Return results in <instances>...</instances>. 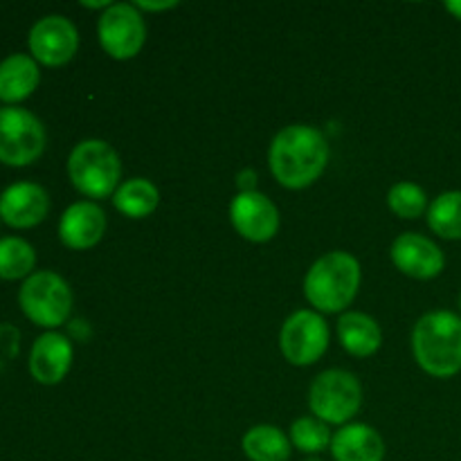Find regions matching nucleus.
Here are the masks:
<instances>
[{"mask_svg": "<svg viewBox=\"0 0 461 461\" xmlns=\"http://www.w3.org/2000/svg\"><path fill=\"white\" fill-rule=\"evenodd\" d=\"M268 160L279 185L286 189H304L313 185L327 169V138L313 126H286L275 135Z\"/></svg>", "mask_w": 461, "mask_h": 461, "instance_id": "1", "label": "nucleus"}, {"mask_svg": "<svg viewBox=\"0 0 461 461\" xmlns=\"http://www.w3.org/2000/svg\"><path fill=\"white\" fill-rule=\"evenodd\" d=\"M412 351L419 367L435 378L461 372V318L450 311H432L412 331Z\"/></svg>", "mask_w": 461, "mask_h": 461, "instance_id": "2", "label": "nucleus"}, {"mask_svg": "<svg viewBox=\"0 0 461 461\" xmlns=\"http://www.w3.org/2000/svg\"><path fill=\"white\" fill-rule=\"evenodd\" d=\"M360 288V264L349 252L320 257L304 279V295L322 313H340L356 300Z\"/></svg>", "mask_w": 461, "mask_h": 461, "instance_id": "3", "label": "nucleus"}, {"mask_svg": "<svg viewBox=\"0 0 461 461\" xmlns=\"http://www.w3.org/2000/svg\"><path fill=\"white\" fill-rule=\"evenodd\" d=\"M68 176L79 194L88 198L113 196L120 187L122 162L104 140H84L68 158Z\"/></svg>", "mask_w": 461, "mask_h": 461, "instance_id": "4", "label": "nucleus"}, {"mask_svg": "<svg viewBox=\"0 0 461 461\" xmlns=\"http://www.w3.org/2000/svg\"><path fill=\"white\" fill-rule=\"evenodd\" d=\"M18 304L36 327L57 329L70 318L72 291L61 275L41 270L23 282Z\"/></svg>", "mask_w": 461, "mask_h": 461, "instance_id": "5", "label": "nucleus"}, {"mask_svg": "<svg viewBox=\"0 0 461 461\" xmlns=\"http://www.w3.org/2000/svg\"><path fill=\"white\" fill-rule=\"evenodd\" d=\"M309 405L315 419L324 423L342 426L363 405V387L351 372L345 369H329L313 381L309 392Z\"/></svg>", "mask_w": 461, "mask_h": 461, "instance_id": "6", "label": "nucleus"}, {"mask_svg": "<svg viewBox=\"0 0 461 461\" xmlns=\"http://www.w3.org/2000/svg\"><path fill=\"white\" fill-rule=\"evenodd\" d=\"M45 149V129L39 117L18 106L0 108V162L25 167L39 160Z\"/></svg>", "mask_w": 461, "mask_h": 461, "instance_id": "7", "label": "nucleus"}, {"mask_svg": "<svg viewBox=\"0 0 461 461\" xmlns=\"http://www.w3.org/2000/svg\"><path fill=\"white\" fill-rule=\"evenodd\" d=\"M279 349L295 367L318 363L329 349V327L315 311H297L279 331Z\"/></svg>", "mask_w": 461, "mask_h": 461, "instance_id": "8", "label": "nucleus"}, {"mask_svg": "<svg viewBox=\"0 0 461 461\" xmlns=\"http://www.w3.org/2000/svg\"><path fill=\"white\" fill-rule=\"evenodd\" d=\"M97 36L108 57L126 61L142 50L147 41V25L135 5L117 3L99 16Z\"/></svg>", "mask_w": 461, "mask_h": 461, "instance_id": "9", "label": "nucleus"}, {"mask_svg": "<svg viewBox=\"0 0 461 461\" xmlns=\"http://www.w3.org/2000/svg\"><path fill=\"white\" fill-rule=\"evenodd\" d=\"M79 48V32L68 21L66 16H45L32 27L30 32V50L34 54V61L43 66L59 68L66 66Z\"/></svg>", "mask_w": 461, "mask_h": 461, "instance_id": "10", "label": "nucleus"}, {"mask_svg": "<svg viewBox=\"0 0 461 461\" xmlns=\"http://www.w3.org/2000/svg\"><path fill=\"white\" fill-rule=\"evenodd\" d=\"M230 221L243 239L266 243L277 234L279 212L275 203L261 192H239L230 205Z\"/></svg>", "mask_w": 461, "mask_h": 461, "instance_id": "11", "label": "nucleus"}, {"mask_svg": "<svg viewBox=\"0 0 461 461\" xmlns=\"http://www.w3.org/2000/svg\"><path fill=\"white\" fill-rule=\"evenodd\" d=\"M392 261L412 279H435L444 273L446 257L435 241L417 232H405L392 243Z\"/></svg>", "mask_w": 461, "mask_h": 461, "instance_id": "12", "label": "nucleus"}, {"mask_svg": "<svg viewBox=\"0 0 461 461\" xmlns=\"http://www.w3.org/2000/svg\"><path fill=\"white\" fill-rule=\"evenodd\" d=\"M48 192L36 183H14L0 196V219L9 228H34L48 216Z\"/></svg>", "mask_w": 461, "mask_h": 461, "instance_id": "13", "label": "nucleus"}, {"mask_svg": "<svg viewBox=\"0 0 461 461\" xmlns=\"http://www.w3.org/2000/svg\"><path fill=\"white\" fill-rule=\"evenodd\" d=\"M106 232V214L97 203L79 201L68 207L59 223V237L70 250H88L97 246Z\"/></svg>", "mask_w": 461, "mask_h": 461, "instance_id": "14", "label": "nucleus"}, {"mask_svg": "<svg viewBox=\"0 0 461 461\" xmlns=\"http://www.w3.org/2000/svg\"><path fill=\"white\" fill-rule=\"evenodd\" d=\"M72 365V345L66 336L48 331L36 338L30 351V374L41 385H57Z\"/></svg>", "mask_w": 461, "mask_h": 461, "instance_id": "15", "label": "nucleus"}, {"mask_svg": "<svg viewBox=\"0 0 461 461\" xmlns=\"http://www.w3.org/2000/svg\"><path fill=\"white\" fill-rule=\"evenodd\" d=\"M331 455L336 461H383L385 441L372 426L349 423L333 435Z\"/></svg>", "mask_w": 461, "mask_h": 461, "instance_id": "16", "label": "nucleus"}, {"mask_svg": "<svg viewBox=\"0 0 461 461\" xmlns=\"http://www.w3.org/2000/svg\"><path fill=\"white\" fill-rule=\"evenodd\" d=\"M41 81L39 66L27 54H12L0 63V102L18 104L30 97Z\"/></svg>", "mask_w": 461, "mask_h": 461, "instance_id": "17", "label": "nucleus"}, {"mask_svg": "<svg viewBox=\"0 0 461 461\" xmlns=\"http://www.w3.org/2000/svg\"><path fill=\"white\" fill-rule=\"evenodd\" d=\"M338 336H340L342 347L356 358H367V356L376 354L383 342V333L376 320L369 318L367 313H358V311H347L340 315Z\"/></svg>", "mask_w": 461, "mask_h": 461, "instance_id": "18", "label": "nucleus"}, {"mask_svg": "<svg viewBox=\"0 0 461 461\" xmlns=\"http://www.w3.org/2000/svg\"><path fill=\"white\" fill-rule=\"evenodd\" d=\"M160 203V192L156 185L147 178H131L117 187L113 194V205L120 214L129 219H147L156 212Z\"/></svg>", "mask_w": 461, "mask_h": 461, "instance_id": "19", "label": "nucleus"}, {"mask_svg": "<svg viewBox=\"0 0 461 461\" xmlns=\"http://www.w3.org/2000/svg\"><path fill=\"white\" fill-rule=\"evenodd\" d=\"M243 453L250 461H286L291 439L275 426H255L243 435Z\"/></svg>", "mask_w": 461, "mask_h": 461, "instance_id": "20", "label": "nucleus"}, {"mask_svg": "<svg viewBox=\"0 0 461 461\" xmlns=\"http://www.w3.org/2000/svg\"><path fill=\"white\" fill-rule=\"evenodd\" d=\"M428 225L435 234L448 241L461 239V192H446L428 207Z\"/></svg>", "mask_w": 461, "mask_h": 461, "instance_id": "21", "label": "nucleus"}, {"mask_svg": "<svg viewBox=\"0 0 461 461\" xmlns=\"http://www.w3.org/2000/svg\"><path fill=\"white\" fill-rule=\"evenodd\" d=\"M36 264V252L25 239H0V279L30 277Z\"/></svg>", "mask_w": 461, "mask_h": 461, "instance_id": "22", "label": "nucleus"}, {"mask_svg": "<svg viewBox=\"0 0 461 461\" xmlns=\"http://www.w3.org/2000/svg\"><path fill=\"white\" fill-rule=\"evenodd\" d=\"M331 430L315 417H302L291 426V444L309 457H318L322 450L331 448Z\"/></svg>", "mask_w": 461, "mask_h": 461, "instance_id": "23", "label": "nucleus"}, {"mask_svg": "<svg viewBox=\"0 0 461 461\" xmlns=\"http://www.w3.org/2000/svg\"><path fill=\"white\" fill-rule=\"evenodd\" d=\"M387 205L401 219H419L428 212V196L419 185L396 183L387 194Z\"/></svg>", "mask_w": 461, "mask_h": 461, "instance_id": "24", "label": "nucleus"}, {"mask_svg": "<svg viewBox=\"0 0 461 461\" xmlns=\"http://www.w3.org/2000/svg\"><path fill=\"white\" fill-rule=\"evenodd\" d=\"M237 185L241 192H255V185H257V174L252 169H243L241 174L237 176Z\"/></svg>", "mask_w": 461, "mask_h": 461, "instance_id": "25", "label": "nucleus"}, {"mask_svg": "<svg viewBox=\"0 0 461 461\" xmlns=\"http://www.w3.org/2000/svg\"><path fill=\"white\" fill-rule=\"evenodd\" d=\"M178 3H144V0H140V3H135V7L142 9V12H162V9H174Z\"/></svg>", "mask_w": 461, "mask_h": 461, "instance_id": "26", "label": "nucleus"}, {"mask_svg": "<svg viewBox=\"0 0 461 461\" xmlns=\"http://www.w3.org/2000/svg\"><path fill=\"white\" fill-rule=\"evenodd\" d=\"M446 9H448L457 21H461V0H450V3H446Z\"/></svg>", "mask_w": 461, "mask_h": 461, "instance_id": "27", "label": "nucleus"}, {"mask_svg": "<svg viewBox=\"0 0 461 461\" xmlns=\"http://www.w3.org/2000/svg\"><path fill=\"white\" fill-rule=\"evenodd\" d=\"M84 7H88V9H104V12H106L108 7H111V0H102V3H88V0H84Z\"/></svg>", "mask_w": 461, "mask_h": 461, "instance_id": "28", "label": "nucleus"}, {"mask_svg": "<svg viewBox=\"0 0 461 461\" xmlns=\"http://www.w3.org/2000/svg\"><path fill=\"white\" fill-rule=\"evenodd\" d=\"M306 461H320V459H318V457H309Z\"/></svg>", "mask_w": 461, "mask_h": 461, "instance_id": "29", "label": "nucleus"}, {"mask_svg": "<svg viewBox=\"0 0 461 461\" xmlns=\"http://www.w3.org/2000/svg\"><path fill=\"white\" fill-rule=\"evenodd\" d=\"M459 306H461V297H459Z\"/></svg>", "mask_w": 461, "mask_h": 461, "instance_id": "30", "label": "nucleus"}]
</instances>
